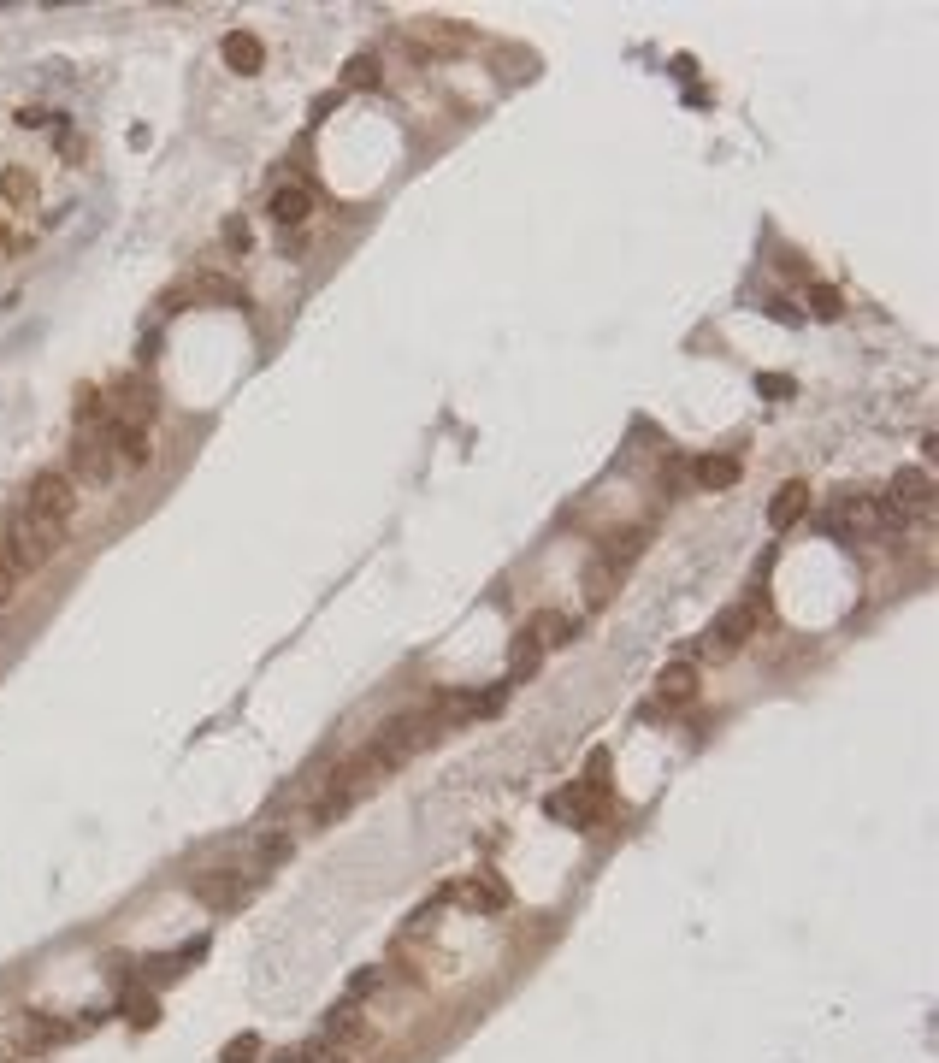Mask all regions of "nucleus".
Listing matches in <instances>:
<instances>
[{"label": "nucleus", "mask_w": 939, "mask_h": 1063, "mask_svg": "<svg viewBox=\"0 0 939 1063\" xmlns=\"http://www.w3.org/2000/svg\"><path fill=\"white\" fill-rule=\"evenodd\" d=\"M349 804H355V792H349V780H343V774H331V780H325V786L313 792V804H308V821H313V827H325V821H337V815L349 810Z\"/></svg>", "instance_id": "obj_13"}, {"label": "nucleus", "mask_w": 939, "mask_h": 1063, "mask_svg": "<svg viewBox=\"0 0 939 1063\" xmlns=\"http://www.w3.org/2000/svg\"><path fill=\"white\" fill-rule=\"evenodd\" d=\"M615 579H621V567L591 562V573H585V603H591V609H603V603H609V591H615Z\"/></svg>", "instance_id": "obj_21"}, {"label": "nucleus", "mask_w": 939, "mask_h": 1063, "mask_svg": "<svg viewBox=\"0 0 939 1063\" xmlns=\"http://www.w3.org/2000/svg\"><path fill=\"white\" fill-rule=\"evenodd\" d=\"M378 987H384V969H355V975H349V993H343V999H349V1004H361V999H373Z\"/></svg>", "instance_id": "obj_27"}, {"label": "nucleus", "mask_w": 939, "mask_h": 1063, "mask_svg": "<svg viewBox=\"0 0 939 1063\" xmlns=\"http://www.w3.org/2000/svg\"><path fill=\"white\" fill-rule=\"evenodd\" d=\"M225 243H231L237 254L249 249V243H254V237H249V219H225Z\"/></svg>", "instance_id": "obj_30"}, {"label": "nucleus", "mask_w": 939, "mask_h": 1063, "mask_svg": "<svg viewBox=\"0 0 939 1063\" xmlns=\"http://www.w3.org/2000/svg\"><path fill=\"white\" fill-rule=\"evenodd\" d=\"M473 48V30L467 24H449V18H426L408 30V54H426V60H449V54H467Z\"/></svg>", "instance_id": "obj_5"}, {"label": "nucleus", "mask_w": 939, "mask_h": 1063, "mask_svg": "<svg viewBox=\"0 0 939 1063\" xmlns=\"http://www.w3.org/2000/svg\"><path fill=\"white\" fill-rule=\"evenodd\" d=\"M272 1063H302V1058H296V1052H284V1058H272Z\"/></svg>", "instance_id": "obj_32"}, {"label": "nucleus", "mask_w": 939, "mask_h": 1063, "mask_svg": "<svg viewBox=\"0 0 939 1063\" xmlns=\"http://www.w3.org/2000/svg\"><path fill=\"white\" fill-rule=\"evenodd\" d=\"M296 1058L302 1063H355V1046H343V1040H331V1034H313Z\"/></svg>", "instance_id": "obj_20"}, {"label": "nucleus", "mask_w": 939, "mask_h": 1063, "mask_svg": "<svg viewBox=\"0 0 939 1063\" xmlns=\"http://www.w3.org/2000/svg\"><path fill=\"white\" fill-rule=\"evenodd\" d=\"M0 195L18 201V207L36 201V172H30V166H6V172H0Z\"/></svg>", "instance_id": "obj_22"}, {"label": "nucleus", "mask_w": 939, "mask_h": 1063, "mask_svg": "<svg viewBox=\"0 0 939 1063\" xmlns=\"http://www.w3.org/2000/svg\"><path fill=\"white\" fill-rule=\"evenodd\" d=\"M319 1034H331V1040H343V1046H361L367 1040V1022H361V1004H331V1016H325V1028Z\"/></svg>", "instance_id": "obj_15"}, {"label": "nucleus", "mask_w": 939, "mask_h": 1063, "mask_svg": "<svg viewBox=\"0 0 939 1063\" xmlns=\"http://www.w3.org/2000/svg\"><path fill=\"white\" fill-rule=\"evenodd\" d=\"M526 638L550 656V650H562L567 638H573V621H567L562 609H538V615H532V626H526Z\"/></svg>", "instance_id": "obj_14"}, {"label": "nucleus", "mask_w": 939, "mask_h": 1063, "mask_svg": "<svg viewBox=\"0 0 939 1063\" xmlns=\"http://www.w3.org/2000/svg\"><path fill=\"white\" fill-rule=\"evenodd\" d=\"M195 898L207 910H237V904H249V880H237V869H201L195 875Z\"/></svg>", "instance_id": "obj_9"}, {"label": "nucleus", "mask_w": 939, "mask_h": 1063, "mask_svg": "<svg viewBox=\"0 0 939 1063\" xmlns=\"http://www.w3.org/2000/svg\"><path fill=\"white\" fill-rule=\"evenodd\" d=\"M18 125H24V130H42V125H48V113H42V107H24V113H18Z\"/></svg>", "instance_id": "obj_31"}, {"label": "nucleus", "mask_w": 939, "mask_h": 1063, "mask_svg": "<svg viewBox=\"0 0 939 1063\" xmlns=\"http://www.w3.org/2000/svg\"><path fill=\"white\" fill-rule=\"evenodd\" d=\"M810 313L815 319H839V313H845V296H839L833 284H810Z\"/></svg>", "instance_id": "obj_26"}, {"label": "nucleus", "mask_w": 939, "mask_h": 1063, "mask_svg": "<svg viewBox=\"0 0 939 1063\" xmlns=\"http://www.w3.org/2000/svg\"><path fill=\"white\" fill-rule=\"evenodd\" d=\"M691 479H697L703 491H727V485L739 479V461H733V455H703V461H691Z\"/></svg>", "instance_id": "obj_18"}, {"label": "nucleus", "mask_w": 939, "mask_h": 1063, "mask_svg": "<svg viewBox=\"0 0 939 1063\" xmlns=\"http://www.w3.org/2000/svg\"><path fill=\"white\" fill-rule=\"evenodd\" d=\"M656 697H662V703H691V697H697V668H691V662H668V668L656 674Z\"/></svg>", "instance_id": "obj_17"}, {"label": "nucleus", "mask_w": 939, "mask_h": 1063, "mask_svg": "<svg viewBox=\"0 0 939 1063\" xmlns=\"http://www.w3.org/2000/svg\"><path fill=\"white\" fill-rule=\"evenodd\" d=\"M254 1052H260V1040H254V1034H237V1040H231V1046L219 1052V1063H249Z\"/></svg>", "instance_id": "obj_29"}, {"label": "nucleus", "mask_w": 939, "mask_h": 1063, "mask_svg": "<svg viewBox=\"0 0 939 1063\" xmlns=\"http://www.w3.org/2000/svg\"><path fill=\"white\" fill-rule=\"evenodd\" d=\"M756 626H762V603H727L715 621H709V632L697 638V656H709V662H727L745 638H756Z\"/></svg>", "instance_id": "obj_2"}, {"label": "nucleus", "mask_w": 939, "mask_h": 1063, "mask_svg": "<svg viewBox=\"0 0 939 1063\" xmlns=\"http://www.w3.org/2000/svg\"><path fill=\"white\" fill-rule=\"evenodd\" d=\"M113 473H119V455H113L107 432H101V426H95V432L83 426V432L71 438V467H65V479H71V485H107Z\"/></svg>", "instance_id": "obj_4"}, {"label": "nucleus", "mask_w": 939, "mask_h": 1063, "mask_svg": "<svg viewBox=\"0 0 939 1063\" xmlns=\"http://www.w3.org/2000/svg\"><path fill=\"white\" fill-rule=\"evenodd\" d=\"M378 83V60L373 54H355V60L343 65V89H373Z\"/></svg>", "instance_id": "obj_25"}, {"label": "nucleus", "mask_w": 939, "mask_h": 1063, "mask_svg": "<svg viewBox=\"0 0 939 1063\" xmlns=\"http://www.w3.org/2000/svg\"><path fill=\"white\" fill-rule=\"evenodd\" d=\"M24 508H36V514H48V520H71L77 514V485L65 479L60 467H48V473H36L30 479V491H24Z\"/></svg>", "instance_id": "obj_6"}, {"label": "nucleus", "mask_w": 939, "mask_h": 1063, "mask_svg": "<svg viewBox=\"0 0 939 1063\" xmlns=\"http://www.w3.org/2000/svg\"><path fill=\"white\" fill-rule=\"evenodd\" d=\"M71 1034H77L71 1022H48V1016H36V1010L24 1016V1040H30V1046H65Z\"/></svg>", "instance_id": "obj_19"}, {"label": "nucleus", "mask_w": 939, "mask_h": 1063, "mask_svg": "<svg viewBox=\"0 0 939 1063\" xmlns=\"http://www.w3.org/2000/svg\"><path fill=\"white\" fill-rule=\"evenodd\" d=\"M426 739H432V715H426V709H414V715H396V721L378 733L367 751L378 756V768H384V774H396V768H402L408 756L420 751Z\"/></svg>", "instance_id": "obj_3"}, {"label": "nucleus", "mask_w": 939, "mask_h": 1063, "mask_svg": "<svg viewBox=\"0 0 939 1063\" xmlns=\"http://www.w3.org/2000/svg\"><path fill=\"white\" fill-rule=\"evenodd\" d=\"M880 502H892L904 520H910V514H928V508H934V479H928V467H898Z\"/></svg>", "instance_id": "obj_7"}, {"label": "nucleus", "mask_w": 939, "mask_h": 1063, "mask_svg": "<svg viewBox=\"0 0 939 1063\" xmlns=\"http://www.w3.org/2000/svg\"><path fill=\"white\" fill-rule=\"evenodd\" d=\"M0 544L12 550L18 573H36V567H48V562H54V556L65 550V526L18 502V508H12V520H6V538H0Z\"/></svg>", "instance_id": "obj_1"}, {"label": "nucleus", "mask_w": 939, "mask_h": 1063, "mask_svg": "<svg viewBox=\"0 0 939 1063\" xmlns=\"http://www.w3.org/2000/svg\"><path fill=\"white\" fill-rule=\"evenodd\" d=\"M804 508H810V485H804V479H786V485L774 491V502H768V526L786 532V526L804 520Z\"/></svg>", "instance_id": "obj_12"}, {"label": "nucleus", "mask_w": 939, "mask_h": 1063, "mask_svg": "<svg viewBox=\"0 0 939 1063\" xmlns=\"http://www.w3.org/2000/svg\"><path fill=\"white\" fill-rule=\"evenodd\" d=\"M508 668H514V680H532V674L544 668V650H538V644H532V638L520 632V644H514V656H508Z\"/></svg>", "instance_id": "obj_24"}, {"label": "nucleus", "mask_w": 939, "mask_h": 1063, "mask_svg": "<svg viewBox=\"0 0 939 1063\" xmlns=\"http://www.w3.org/2000/svg\"><path fill=\"white\" fill-rule=\"evenodd\" d=\"M290 833H260V845H254V863L260 869H278V863H290Z\"/></svg>", "instance_id": "obj_23"}, {"label": "nucleus", "mask_w": 939, "mask_h": 1063, "mask_svg": "<svg viewBox=\"0 0 939 1063\" xmlns=\"http://www.w3.org/2000/svg\"><path fill=\"white\" fill-rule=\"evenodd\" d=\"M544 810L556 815V821H567V827H591V821L603 815V792L579 780V786H567V792H556V798H550Z\"/></svg>", "instance_id": "obj_10"}, {"label": "nucleus", "mask_w": 939, "mask_h": 1063, "mask_svg": "<svg viewBox=\"0 0 939 1063\" xmlns=\"http://www.w3.org/2000/svg\"><path fill=\"white\" fill-rule=\"evenodd\" d=\"M125 1016H130V1028H154V1022H160V1004L154 999H130Z\"/></svg>", "instance_id": "obj_28"}, {"label": "nucleus", "mask_w": 939, "mask_h": 1063, "mask_svg": "<svg viewBox=\"0 0 939 1063\" xmlns=\"http://www.w3.org/2000/svg\"><path fill=\"white\" fill-rule=\"evenodd\" d=\"M266 213L278 219V231H302L308 213H313V195L302 184H278L272 189V201H266Z\"/></svg>", "instance_id": "obj_11"}, {"label": "nucleus", "mask_w": 939, "mask_h": 1063, "mask_svg": "<svg viewBox=\"0 0 939 1063\" xmlns=\"http://www.w3.org/2000/svg\"><path fill=\"white\" fill-rule=\"evenodd\" d=\"M225 65H231V71H243V77H254V71L266 65L260 36H249V30H231V36H225Z\"/></svg>", "instance_id": "obj_16"}, {"label": "nucleus", "mask_w": 939, "mask_h": 1063, "mask_svg": "<svg viewBox=\"0 0 939 1063\" xmlns=\"http://www.w3.org/2000/svg\"><path fill=\"white\" fill-rule=\"evenodd\" d=\"M449 898H461L467 910H479V916H502L508 910V880L497 875V869H479V875H467Z\"/></svg>", "instance_id": "obj_8"}]
</instances>
